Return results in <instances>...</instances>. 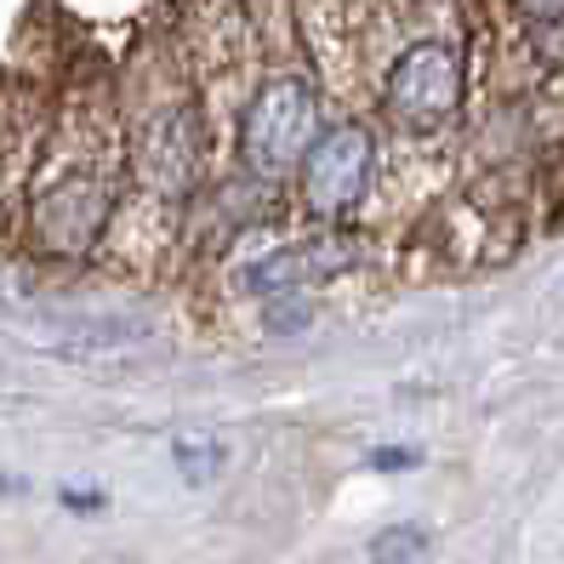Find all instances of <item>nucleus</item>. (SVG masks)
Masks as SVG:
<instances>
[{
  "instance_id": "11",
  "label": "nucleus",
  "mask_w": 564,
  "mask_h": 564,
  "mask_svg": "<svg viewBox=\"0 0 564 564\" xmlns=\"http://www.w3.org/2000/svg\"><path fill=\"white\" fill-rule=\"evenodd\" d=\"M57 502L69 508V513H86V519H91V513H104V508H109V496H104V490H69V485H63V490H57Z\"/></svg>"
},
{
  "instance_id": "4",
  "label": "nucleus",
  "mask_w": 564,
  "mask_h": 564,
  "mask_svg": "<svg viewBox=\"0 0 564 564\" xmlns=\"http://www.w3.org/2000/svg\"><path fill=\"white\" fill-rule=\"evenodd\" d=\"M377 172V143L365 126H330L303 154V206L314 217H343L365 200Z\"/></svg>"
},
{
  "instance_id": "1",
  "label": "nucleus",
  "mask_w": 564,
  "mask_h": 564,
  "mask_svg": "<svg viewBox=\"0 0 564 564\" xmlns=\"http://www.w3.org/2000/svg\"><path fill=\"white\" fill-rule=\"evenodd\" d=\"M319 126V97L303 75L262 80L240 115V160L257 177H280L285 165H303Z\"/></svg>"
},
{
  "instance_id": "3",
  "label": "nucleus",
  "mask_w": 564,
  "mask_h": 564,
  "mask_svg": "<svg viewBox=\"0 0 564 564\" xmlns=\"http://www.w3.org/2000/svg\"><path fill=\"white\" fill-rule=\"evenodd\" d=\"M115 217V188L109 177H97V172H63L52 177L41 194H35V206H29V228H35V240L57 257H80L97 246V235L109 228Z\"/></svg>"
},
{
  "instance_id": "12",
  "label": "nucleus",
  "mask_w": 564,
  "mask_h": 564,
  "mask_svg": "<svg viewBox=\"0 0 564 564\" xmlns=\"http://www.w3.org/2000/svg\"><path fill=\"white\" fill-rule=\"evenodd\" d=\"M519 12L536 18V23H558L564 18V0H519Z\"/></svg>"
},
{
  "instance_id": "10",
  "label": "nucleus",
  "mask_w": 564,
  "mask_h": 564,
  "mask_svg": "<svg viewBox=\"0 0 564 564\" xmlns=\"http://www.w3.org/2000/svg\"><path fill=\"white\" fill-rule=\"evenodd\" d=\"M416 462H422L416 445H377L371 451V468L377 474H405V468H416Z\"/></svg>"
},
{
  "instance_id": "5",
  "label": "nucleus",
  "mask_w": 564,
  "mask_h": 564,
  "mask_svg": "<svg viewBox=\"0 0 564 564\" xmlns=\"http://www.w3.org/2000/svg\"><path fill=\"white\" fill-rule=\"evenodd\" d=\"M131 165L154 194H188L200 177V126H194V115L183 104L154 109L131 138Z\"/></svg>"
},
{
  "instance_id": "13",
  "label": "nucleus",
  "mask_w": 564,
  "mask_h": 564,
  "mask_svg": "<svg viewBox=\"0 0 564 564\" xmlns=\"http://www.w3.org/2000/svg\"><path fill=\"white\" fill-rule=\"evenodd\" d=\"M0 319H7V296H0Z\"/></svg>"
},
{
  "instance_id": "8",
  "label": "nucleus",
  "mask_w": 564,
  "mask_h": 564,
  "mask_svg": "<svg viewBox=\"0 0 564 564\" xmlns=\"http://www.w3.org/2000/svg\"><path fill=\"white\" fill-rule=\"evenodd\" d=\"M422 553H427V530L422 524H393V530H382V536L371 542L377 564H416Z\"/></svg>"
},
{
  "instance_id": "9",
  "label": "nucleus",
  "mask_w": 564,
  "mask_h": 564,
  "mask_svg": "<svg viewBox=\"0 0 564 564\" xmlns=\"http://www.w3.org/2000/svg\"><path fill=\"white\" fill-rule=\"evenodd\" d=\"M262 325L274 337H291V330L308 325V296L303 291H285V296H262Z\"/></svg>"
},
{
  "instance_id": "2",
  "label": "nucleus",
  "mask_w": 564,
  "mask_h": 564,
  "mask_svg": "<svg viewBox=\"0 0 564 564\" xmlns=\"http://www.w3.org/2000/svg\"><path fill=\"white\" fill-rule=\"evenodd\" d=\"M388 120L405 131H434L462 104V57L445 41H416L388 69Z\"/></svg>"
},
{
  "instance_id": "7",
  "label": "nucleus",
  "mask_w": 564,
  "mask_h": 564,
  "mask_svg": "<svg viewBox=\"0 0 564 564\" xmlns=\"http://www.w3.org/2000/svg\"><path fill=\"white\" fill-rule=\"evenodd\" d=\"M223 445L217 440H177L172 445V462H177V474L188 479V485H212L217 474H223Z\"/></svg>"
},
{
  "instance_id": "6",
  "label": "nucleus",
  "mask_w": 564,
  "mask_h": 564,
  "mask_svg": "<svg viewBox=\"0 0 564 564\" xmlns=\"http://www.w3.org/2000/svg\"><path fill=\"white\" fill-rule=\"evenodd\" d=\"M348 262V246L337 240H296V246H280L262 262L246 269V291L251 296H285V291H308L319 280H330Z\"/></svg>"
}]
</instances>
